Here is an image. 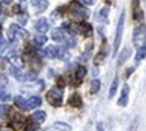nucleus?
Returning <instances> with one entry per match:
<instances>
[{"label":"nucleus","instance_id":"473e14b6","mask_svg":"<svg viewBox=\"0 0 146 131\" xmlns=\"http://www.w3.org/2000/svg\"><path fill=\"white\" fill-rule=\"evenodd\" d=\"M103 58H104V53H100L99 56H96V58H95V64L99 65V64L103 61Z\"/></svg>","mask_w":146,"mask_h":131},{"label":"nucleus","instance_id":"f257e3e1","mask_svg":"<svg viewBox=\"0 0 146 131\" xmlns=\"http://www.w3.org/2000/svg\"><path fill=\"white\" fill-rule=\"evenodd\" d=\"M70 15H72V18L76 22H83L88 18L89 12H88V10H85L81 4H78V3L74 1V3L70 4Z\"/></svg>","mask_w":146,"mask_h":131},{"label":"nucleus","instance_id":"c756f323","mask_svg":"<svg viewBox=\"0 0 146 131\" xmlns=\"http://www.w3.org/2000/svg\"><path fill=\"white\" fill-rule=\"evenodd\" d=\"M36 130H38V123L33 122V123H29V124H27L26 131H36Z\"/></svg>","mask_w":146,"mask_h":131},{"label":"nucleus","instance_id":"dca6fc26","mask_svg":"<svg viewBox=\"0 0 146 131\" xmlns=\"http://www.w3.org/2000/svg\"><path fill=\"white\" fill-rule=\"evenodd\" d=\"M118 85H119V77L118 76H115L114 81H112V84H111V88H110V99H112L116 93V91H118Z\"/></svg>","mask_w":146,"mask_h":131},{"label":"nucleus","instance_id":"f03ea898","mask_svg":"<svg viewBox=\"0 0 146 131\" xmlns=\"http://www.w3.org/2000/svg\"><path fill=\"white\" fill-rule=\"evenodd\" d=\"M46 99L54 107H61V104H62V89L58 88V87L52 88L47 92Z\"/></svg>","mask_w":146,"mask_h":131},{"label":"nucleus","instance_id":"aec40b11","mask_svg":"<svg viewBox=\"0 0 146 131\" xmlns=\"http://www.w3.org/2000/svg\"><path fill=\"white\" fill-rule=\"evenodd\" d=\"M100 91V81L99 80H94L92 83H91V88H89V92L92 95H95V93H98Z\"/></svg>","mask_w":146,"mask_h":131},{"label":"nucleus","instance_id":"0eeeda50","mask_svg":"<svg viewBox=\"0 0 146 131\" xmlns=\"http://www.w3.org/2000/svg\"><path fill=\"white\" fill-rule=\"evenodd\" d=\"M85 73H87V69L84 68L83 65H80V66H77V69H76V80H74V85L76 87H78V85L83 83L84 77H85Z\"/></svg>","mask_w":146,"mask_h":131},{"label":"nucleus","instance_id":"1a4fd4ad","mask_svg":"<svg viewBox=\"0 0 146 131\" xmlns=\"http://www.w3.org/2000/svg\"><path fill=\"white\" fill-rule=\"evenodd\" d=\"M42 103V100L39 96H33V97H30V99L27 100L26 103V110H34V108H36V107H39Z\"/></svg>","mask_w":146,"mask_h":131},{"label":"nucleus","instance_id":"6ab92c4d","mask_svg":"<svg viewBox=\"0 0 146 131\" xmlns=\"http://www.w3.org/2000/svg\"><path fill=\"white\" fill-rule=\"evenodd\" d=\"M54 128L57 131H70V126L66 124V123H62V122H56L54 123Z\"/></svg>","mask_w":146,"mask_h":131},{"label":"nucleus","instance_id":"c9c22d12","mask_svg":"<svg viewBox=\"0 0 146 131\" xmlns=\"http://www.w3.org/2000/svg\"><path fill=\"white\" fill-rule=\"evenodd\" d=\"M74 45H76V42H74V39H69L68 41V46H74Z\"/></svg>","mask_w":146,"mask_h":131},{"label":"nucleus","instance_id":"b1692460","mask_svg":"<svg viewBox=\"0 0 146 131\" xmlns=\"http://www.w3.org/2000/svg\"><path fill=\"white\" fill-rule=\"evenodd\" d=\"M26 103H27V100H25L22 96H16L15 97L16 107H19V108H22V110H26Z\"/></svg>","mask_w":146,"mask_h":131},{"label":"nucleus","instance_id":"58836bf2","mask_svg":"<svg viewBox=\"0 0 146 131\" xmlns=\"http://www.w3.org/2000/svg\"><path fill=\"white\" fill-rule=\"evenodd\" d=\"M3 3H5V4H11L12 0H3Z\"/></svg>","mask_w":146,"mask_h":131},{"label":"nucleus","instance_id":"412c9836","mask_svg":"<svg viewBox=\"0 0 146 131\" xmlns=\"http://www.w3.org/2000/svg\"><path fill=\"white\" fill-rule=\"evenodd\" d=\"M10 62L14 66H16V68H22V66H23V61H22V58L18 57V56L10 57Z\"/></svg>","mask_w":146,"mask_h":131},{"label":"nucleus","instance_id":"ddd939ff","mask_svg":"<svg viewBox=\"0 0 146 131\" xmlns=\"http://www.w3.org/2000/svg\"><path fill=\"white\" fill-rule=\"evenodd\" d=\"M31 5L38 11H45L47 8V0H31Z\"/></svg>","mask_w":146,"mask_h":131},{"label":"nucleus","instance_id":"20e7f679","mask_svg":"<svg viewBox=\"0 0 146 131\" xmlns=\"http://www.w3.org/2000/svg\"><path fill=\"white\" fill-rule=\"evenodd\" d=\"M133 42H134V45H135L137 49L145 46V43H146V27L145 26H139L134 30V34H133Z\"/></svg>","mask_w":146,"mask_h":131},{"label":"nucleus","instance_id":"39448f33","mask_svg":"<svg viewBox=\"0 0 146 131\" xmlns=\"http://www.w3.org/2000/svg\"><path fill=\"white\" fill-rule=\"evenodd\" d=\"M29 34L25 28L19 27L18 24H11L10 30H8V41L10 42H14L16 38H26Z\"/></svg>","mask_w":146,"mask_h":131},{"label":"nucleus","instance_id":"ea45409f","mask_svg":"<svg viewBox=\"0 0 146 131\" xmlns=\"http://www.w3.org/2000/svg\"><path fill=\"white\" fill-rule=\"evenodd\" d=\"M47 131H52V130H47Z\"/></svg>","mask_w":146,"mask_h":131},{"label":"nucleus","instance_id":"7ed1b4c3","mask_svg":"<svg viewBox=\"0 0 146 131\" xmlns=\"http://www.w3.org/2000/svg\"><path fill=\"white\" fill-rule=\"evenodd\" d=\"M123 27H125V12L120 14L119 22L116 26V32H115V41H114V56H116V53L119 50V45L122 41V35H123Z\"/></svg>","mask_w":146,"mask_h":131},{"label":"nucleus","instance_id":"2eb2a0df","mask_svg":"<svg viewBox=\"0 0 146 131\" xmlns=\"http://www.w3.org/2000/svg\"><path fill=\"white\" fill-rule=\"evenodd\" d=\"M23 124H25V118L21 115H15L14 119L11 120V126L15 127V128H21Z\"/></svg>","mask_w":146,"mask_h":131},{"label":"nucleus","instance_id":"cd10ccee","mask_svg":"<svg viewBox=\"0 0 146 131\" xmlns=\"http://www.w3.org/2000/svg\"><path fill=\"white\" fill-rule=\"evenodd\" d=\"M137 128H138V118H134V120L130 123L127 131H137Z\"/></svg>","mask_w":146,"mask_h":131},{"label":"nucleus","instance_id":"c85d7f7f","mask_svg":"<svg viewBox=\"0 0 146 131\" xmlns=\"http://www.w3.org/2000/svg\"><path fill=\"white\" fill-rule=\"evenodd\" d=\"M107 15H108V8H107V7L102 8V11H100V14H99L100 19H102L103 22H106V19H107Z\"/></svg>","mask_w":146,"mask_h":131},{"label":"nucleus","instance_id":"6e6552de","mask_svg":"<svg viewBox=\"0 0 146 131\" xmlns=\"http://www.w3.org/2000/svg\"><path fill=\"white\" fill-rule=\"evenodd\" d=\"M68 103L70 107H74V108H80L83 105V100H81V96L78 93H73L70 97H69Z\"/></svg>","mask_w":146,"mask_h":131},{"label":"nucleus","instance_id":"4be33fe9","mask_svg":"<svg viewBox=\"0 0 146 131\" xmlns=\"http://www.w3.org/2000/svg\"><path fill=\"white\" fill-rule=\"evenodd\" d=\"M134 19H135V21H138V22L143 19V12H142V10L137 4L134 5Z\"/></svg>","mask_w":146,"mask_h":131},{"label":"nucleus","instance_id":"72a5a7b5","mask_svg":"<svg viewBox=\"0 0 146 131\" xmlns=\"http://www.w3.org/2000/svg\"><path fill=\"white\" fill-rule=\"evenodd\" d=\"M84 4H88V5H94L96 3V0H81Z\"/></svg>","mask_w":146,"mask_h":131},{"label":"nucleus","instance_id":"9b49d317","mask_svg":"<svg viewBox=\"0 0 146 131\" xmlns=\"http://www.w3.org/2000/svg\"><path fill=\"white\" fill-rule=\"evenodd\" d=\"M31 120L38 123V124L43 123V122L46 120V112L45 111H36V112H34L31 116Z\"/></svg>","mask_w":146,"mask_h":131},{"label":"nucleus","instance_id":"bb28decb","mask_svg":"<svg viewBox=\"0 0 146 131\" xmlns=\"http://www.w3.org/2000/svg\"><path fill=\"white\" fill-rule=\"evenodd\" d=\"M8 112H10V107L8 105H1L0 107V118H5V116L8 115Z\"/></svg>","mask_w":146,"mask_h":131},{"label":"nucleus","instance_id":"a878e982","mask_svg":"<svg viewBox=\"0 0 146 131\" xmlns=\"http://www.w3.org/2000/svg\"><path fill=\"white\" fill-rule=\"evenodd\" d=\"M58 58H61V60H68L69 58V53L65 50V49H58Z\"/></svg>","mask_w":146,"mask_h":131},{"label":"nucleus","instance_id":"4468645a","mask_svg":"<svg viewBox=\"0 0 146 131\" xmlns=\"http://www.w3.org/2000/svg\"><path fill=\"white\" fill-rule=\"evenodd\" d=\"M130 54H131V50L129 49V47L123 49V50H122V53H120L119 58H118V65H123V64L126 62V60L130 57Z\"/></svg>","mask_w":146,"mask_h":131},{"label":"nucleus","instance_id":"f3484780","mask_svg":"<svg viewBox=\"0 0 146 131\" xmlns=\"http://www.w3.org/2000/svg\"><path fill=\"white\" fill-rule=\"evenodd\" d=\"M43 53H45V56L49 58H56L58 56V49L56 46H49Z\"/></svg>","mask_w":146,"mask_h":131},{"label":"nucleus","instance_id":"393cba45","mask_svg":"<svg viewBox=\"0 0 146 131\" xmlns=\"http://www.w3.org/2000/svg\"><path fill=\"white\" fill-rule=\"evenodd\" d=\"M34 41H35V43L38 45V46H42V45H45V43H46L47 38L45 37L43 34H38V35L35 37V39H34Z\"/></svg>","mask_w":146,"mask_h":131},{"label":"nucleus","instance_id":"f704fd0d","mask_svg":"<svg viewBox=\"0 0 146 131\" xmlns=\"http://www.w3.org/2000/svg\"><path fill=\"white\" fill-rule=\"evenodd\" d=\"M4 47H5V42H4V39H1V38H0V52H1V50H3Z\"/></svg>","mask_w":146,"mask_h":131},{"label":"nucleus","instance_id":"4c0bfd02","mask_svg":"<svg viewBox=\"0 0 146 131\" xmlns=\"http://www.w3.org/2000/svg\"><path fill=\"white\" fill-rule=\"evenodd\" d=\"M133 70H134V69H133V68H131V69H129V70L126 72V77H129V76H130V73H131V72H133Z\"/></svg>","mask_w":146,"mask_h":131},{"label":"nucleus","instance_id":"7c9ffc66","mask_svg":"<svg viewBox=\"0 0 146 131\" xmlns=\"http://www.w3.org/2000/svg\"><path fill=\"white\" fill-rule=\"evenodd\" d=\"M11 99V95L10 93H5V92H0V100L1 101H8Z\"/></svg>","mask_w":146,"mask_h":131},{"label":"nucleus","instance_id":"f8f14e48","mask_svg":"<svg viewBox=\"0 0 146 131\" xmlns=\"http://www.w3.org/2000/svg\"><path fill=\"white\" fill-rule=\"evenodd\" d=\"M52 39L53 41H56V42H62L64 39H65V32H64V30H61V28L53 30L52 31Z\"/></svg>","mask_w":146,"mask_h":131},{"label":"nucleus","instance_id":"9d476101","mask_svg":"<svg viewBox=\"0 0 146 131\" xmlns=\"http://www.w3.org/2000/svg\"><path fill=\"white\" fill-rule=\"evenodd\" d=\"M35 30L36 31H39L41 34H45V32L49 30V23H47L46 19H38L35 23Z\"/></svg>","mask_w":146,"mask_h":131},{"label":"nucleus","instance_id":"2f4dec72","mask_svg":"<svg viewBox=\"0 0 146 131\" xmlns=\"http://www.w3.org/2000/svg\"><path fill=\"white\" fill-rule=\"evenodd\" d=\"M27 19H29V15L27 14H23V15H19V23L21 24H26Z\"/></svg>","mask_w":146,"mask_h":131},{"label":"nucleus","instance_id":"e433bc0d","mask_svg":"<svg viewBox=\"0 0 146 131\" xmlns=\"http://www.w3.org/2000/svg\"><path fill=\"white\" fill-rule=\"evenodd\" d=\"M98 131H104V128H103V124H102V123H99V124H98Z\"/></svg>","mask_w":146,"mask_h":131},{"label":"nucleus","instance_id":"5701e85b","mask_svg":"<svg viewBox=\"0 0 146 131\" xmlns=\"http://www.w3.org/2000/svg\"><path fill=\"white\" fill-rule=\"evenodd\" d=\"M146 57V47H139L138 49V53H137V56H135V62H139L141 60H143V58Z\"/></svg>","mask_w":146,"mask_h":131},{"label":"nucleus","instance_id":"a211bd4d","mask_svg":"<svg viewBox=\"0 0 146 131\" xmlns=\"http://www.w3.org/2000/svg\"><path fill=\"white\" fill-rule=\"evenodd\" d=\"M11 73L14 74V77H15V79L21 80V81L26 80V76L23 74V72H22L19 68H11Z\"/></svg>","mask_w":146,"mask_h":131},{"label":"nucleus","instance_id":"423d86ee","mask_svg":"<svg viewBox=\"0 0 146 131\" xmlns=\"http://www.w3.org/2000/svg\"><path fill=\"white\" fill-rule=\"evenodd\" d=\"M129 92H130V88H129V85L126 84L122 89V95H120L119 100H118V105L119 107H126L127 103H129Z\"/></svg>","mask_w":146,"mask_h":131}]
</instances>
